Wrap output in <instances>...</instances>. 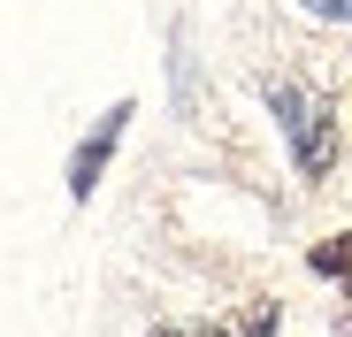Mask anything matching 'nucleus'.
<instances>
[{
  "mask_svg": "<svg viewBox=\"0 0 352 337\" xmlns=\"http://www.w3.org/2000/svg\"><path fill=\"white\" fill-rule=\"evenodd\" d=\"M307 261H314V276H337V284L352 292V230H337V238H322V246H314Z\"/></svg>",
  "mask_w": 352,
  "mask_h": 337,
  "instance_id": "20e7f679",
  "label": "nucleus"
},
{
  "mask_svg": "<svg viewBox=\"0 0 352 337\" xmlns=\"http://www.w3.org/2000/svg\"><path fill=\"white\" fill-rule=\"evenodd\" d=\"M268 116H276V131L291 146V168L307 184H322L329 161H337V107L322 92H307V85H268Z\"/></svg>",
  "mask_w": 352,
  "mask_h": 337,
  "instance_id": "f257e3e1",
  "label": "nucleus"
},
{
  "mask_svg": "<svg viewBox=\"0 0 352 337\" xmlns=\"http://www.w3.org/2000/svg\"><path fill=\"white\" fill-rule=\"evenodd\" d=\"M131 116H138V107H131V100H115L107 116L92 123V138L69 153V199H92V192H100V177H107L115 146H123V131H131Z\"/></svg>",
  "mask_w": 352,
  "mask_h": 337,
  "instance_id": "f03ea898",
  "label": "nucleus"
},
{
  "mask_svg": "<svg viewBox=\"0 0 352 337\" xmlns=\"http://www.w3.org/2000/svg\"><path fill=\"white\" fill-rule=\"evenodd\" d=\"M276 329V307H245L238 322H222V329H153V337H268Z\"/></svg>",
  "mask_w": 352,
  "mask_h": 337,
  "instance_id": "7ed1b4c3",
  "label": "nucleus"
},
{
  "mask_svg": "<svg viewBox=\"0 0 352 337\" xmlns=\"http://www.w3.org/2000/svg\"><path fill=\"white\" fill-rule=\"evenodd\" d=\"M314 16H337V23H352V0H307Z\"/></svg>",
  "mask_w": 352,
  "mask_h": 337,
  "instance_id": "39448f33",
  "label": "nucleus"
}]
</instances>
